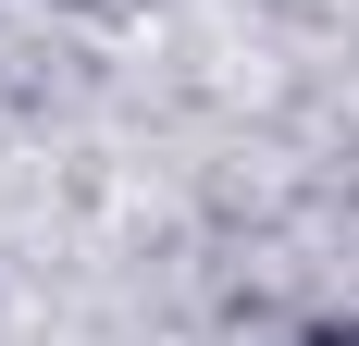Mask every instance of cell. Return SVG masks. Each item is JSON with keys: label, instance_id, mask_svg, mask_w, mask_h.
<instances>
[{"label": "cell", "instance_id": "cell-1", "mask_svg": "<svg viewBox=\"0 0 359 346\" xmlns=\"http://www.w3.org/2000/svg\"><path fill=\"white\" fill-rule=\"evenodd\" d=\"M323 346H359V334H323Z\"/></svg>", "mask_w": 359, "mask_h": 346}]
</instances>
